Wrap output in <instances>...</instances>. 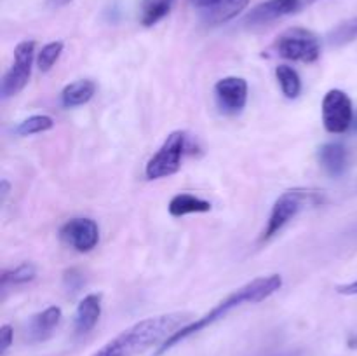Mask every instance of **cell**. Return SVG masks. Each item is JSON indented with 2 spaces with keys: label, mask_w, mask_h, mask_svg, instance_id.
Wrapping results in <instances>:
<instances>
[{
  "label": "cell",
  "mask_w": 357,
  "mask_h": 356,
  "mask_svg": "<svg viewBox=\"0 0 357 356\" xmlns=\"http://www.w3.org/2000/svg\"><path fill=\"white\" fill-rule=\"evenodd\" d=\"M321 114H323L324 129L333 135H342L352 124V117H354L352 100L345 91L330 89L323 98Z\"/></svg>",
  "instance_id": "cell-7"
},
{
  "label": "cell",
  "mask_w": 357,
  "mask_h": 356,
  "mask_svg": "<svg viewBox=\"0 0 357 356\" xmlns=\"http://www.w3.org/2000/svg\"><path fill=\"white\" fill-rule=\"evenodd\" d=\"M101 316V295L100 293H89L84 297L77 306L75 313V332L79 335L89 334L96 327Z\"/></svg>",
  "instance_id": "cell-11"
},
{
  "label": "cell",
  "mask_w": 357,
  "mask_h": 356,
  "mask_svg": "<svg viewBox=\"0 0 357 356\" xmlns=\"http://www.w3.org/2000/svg\"><path fill=\"white\" fill-rule=\"evenodd\" d=\"M190 318L192 314L188 313H167L145 318L115 335L93 356H138L153 346L162 344L174 332L190 323Z\"/></svg>",
  "instance_id": "cell-2"
},
{
  "label": "cell",
  "mask_w": 357,
  "mask_h": 356,
  "mask_svg": "<svg viewBox=\"0 0 357 356\" xmlns=\"http://www.w3.org/2000/svg\"><path fill=\"white\" fill-rule=\"evenodd\" d=\"M63 52V42H49L44 47L40 49V52L37 54V66L40 72H49V70L54 66V63L58 61L59 56Z\"/></svg>",
  "instance_id": "cell-22"
},
{
  "label": "cell",
  "mask_w": 357,
  "mask_h": 356,
  "mask_svg": "<svg viewBox=\"0 0 357 356\" xmlns=\"http://www.w3.org/2000/svg\"><path fill=\"white\" fill-rule=\"evenodd\" d=\"M220 0H190L192 6L199 7V9H209V7H213L215 3H218Z\"/></svg>",
  "instance_id": "cell-25"
},
{
  "label": "cell",
  "mask_w": 357,
  "mask_h": 356,
  "mask_svg": "<svg viewBox=\"0 0 357 356\" xmlns=\"http://www.w3.org/2000/svg\"><path fill=\"white\" fill-rule=\"evenodd\" d=\"M13 339H14L13 327H10V325H3V327L0 328V353H2V355H6L7 349L10 348Z\"/></svg>",
  "instance_id": "cell-23"
},
{
  "label": "cell",
  "mask_w": 357,
  "mask_h": 356,
  "mask_svg": "<svg viewBox=\"0 0 357 356\" xmlns=\"http://www.w3.org/2000/svg\"><path fill=\"white\" fill-rule=\"evenodd\" d=\"M250 0H220L213 7L206 9V23L209 24H222L227 21L239 16L248 7Z\"/></svg>",
  "instance_id": "cell-16"
},
{
  "label": "cell",
  "mask_w": 357,
  "mask_h": 356,
  "mask_svg": "<svg viewBox=\"0 0 357 356\" xmlns=\"http://www.w3.org/2000/svg\"><path fill=\"white\" fill-rule=\"evenodd\" d=\"M167 209H169L171 216L180 218V216L192 215V213L211 212V202L194 194H188V192H181V194H176L171 199Z\"/></svg>",
  "instance_id": "cell-15"
},
{
  "label": "cell",
  "mask_w": 357,
  "mask_h": 356,
  "mask_svg": "<svg viewBox=\"0 0 357 356\" xmlns=\"http://www.w3.org/2000/svg\"><path fill=\"white\" fill-rule=\"evenodd\" d=\"M275 77H278L279 87L282 94L289 100H295L302 93V80H300L298 72L289 65H279L275 68Z\"/></svg>",
  "instance_id": "cell-18"
},
{
  "label": "cell",
  "mask_w": 357,
  "mask_h": 356,
  "mask_svg": "<svg viewBox=\"0 0 357 356\" xmlns=\"http://www.w3.org/2000/svg\"><path fill=\"white\" fill-rule=\"evenodd\" d=\"M324 202V194L319 191H302V188H295V191H286L275 199L274 206L268 215L267 225H265L264 234H261V241H268L281 232L305 206H316Z\"/></svg>",
  "instance_id": "cell-3"
},
{
  "label": "cell",
  "mask_w": 357,
  "mask_h": 356,
  "mask_svg": "<svg viewBox=\"0 0 357 356\" xmlns=\"http://www.w3.org/2000/svg\"><path fill=\"white\" fill-rule=\"evenodd\" d=\"M303 7H305V0H265L248 14L246 24L260 27V24L272 23L282 16L298 13Z\"/></svg>",
  "instance_id": "cell-10"
},
{
  "label": "cell",
  "mask_w": 357,
  "mask_h": 356,
  "mask_svg": "<svg viewBox=\"0 0 357 356\" xmlns=\"http://www.w3.org/2000/svg\"><path fill=\"white\" fill-rule=\"evenodd\" d=\"M35 59V42L23 40L14 49V61L7 70L0 86V94L3 100L20 94L24 89L31 75V65Z\"/></svg>",
  "instance_id": "cell-6"
},
{
  "label": "cell",
  "mask_w": 357,
  "mask_h": 356,
  "mask_svg": "<svg viewBox=\"0 0 357 356\" xmlns=\"http://www.w3.org/2000/svg\"><path fill=\"white\" fill-rule=\"evenodd\" d=\"M337 293H340V295H357V279L352 283H347V285H338Z\"/></svg>",
  "instance_id": "cell-24"
},
{
  "label": "cell",
  "mask_w": 357,
  "mask_h": 356,
  "mask_svg": "<svg viewBox=\"0 0 357 356\" xmlns=\"http://www.w3.org/2000/svg\"><path fill=\"white\" fill-rule=\"evenodd\" d=\"M274 51L281 58L291 61L316 63L321 58V42L317 35H314L305 28H289L278 37L274 44Z\"/></svg>",
  "instance_id": "cell-5"
},
{
  "label": "cell",
  "mask_w": 357,
  "mask_h": 356,
  "mask_svg": "<svg viewBox=\"0 0 357 356\" xmlns=\"http://www.w3.org/2000/svg\"><path fill=\"white\" fill-rule=\"evenodd\" d=\"M216 103L225 114H239L248 103V82L243 77H223L215 86Z\"/></svg>",
  "instance_id": "cell-9"
},
{
  "label": "cell",
  "mask_w": 357,
  "mask_h": 356,
  "mask_svg": "<svg viewBox=\"0 0 357 356\" xmlns=\"http://www.w3.org/2000/svg\"><path fill=\"white\" fill-rule=\"evenodd\" d=\"M96 93V84L89 79H80L75 82H70L61 91L63 107L73 108L86 105Z\"/></svg>",
  "instance_id": "cell-14"
},
{
  "label": "cell",
  "mask_w": 357,
  "mask_h": 356,
  "mask_svg": "<svg viewBox=\"0 0 357 356\" xmlns=\"http://www.w3.org/2000/svg\"><path fill=\"white\" fill-rule=\"evenodd\" d=\"M9 191H10L9 181H7V180L0 181V198H2V202L6 201V198H7V194H9Z\"/></svg>",
  "instance_id": "cell-26"
},
{
  "label": "cell",
  "mask_w": 357,
  "mask_h": 356,
  "mask_svg": "<svg viewBox=\"0 0 357 356\" xmlns=\"http://www.w3.org/2000/svg\"><path fill=\"white\" fill-rule=\"evenodd\" d=\"M70 2H72V0H47V3L51 7H63Z\"/></svg>",
  "instance_id": "cell-27"
},
{
  "label": "cell",
  "mask_w": 357,
  "mask_h": 356,
  "mask_svg": "<svg viewBox=\"0 0 357 356\" xmlns=\"http://www.w3.org/2000/svg\"><path fill=\"white\" fill-rule=\"evenodd\" d=\"M328 40L333 45H345L349 42L357 40V17L344 21L337 28H333L328 35Z\"/></svg>",
  "instance_id": "cell-21"
},
{
  "label": "cell",
  "mask_w": 357,
  "mask_h": 356,
  "mask_svg": "<svg viewBox=\"0 0 357 356\" xmlns=\"http://www.w3.org/2000/svg\"><path fill=\"white\" fill-rule=\"evenodd\" d=\"M319 163L330 177H342L347 170V149L340 142L324 143L319 149Z\"/></svg>",
  "instance_id": "cell-13"
},
{
  "label": "cell",
  "mask_w": 357,
  "mask_h": 356,
  "mask_svg": "<svg viewBox=\"0 0 357 356\" xmlns=\"http://www.w3.org/2000/svg\"><path fill=\"white\" fill-rule=\"evenodd\" d=\"M59 237L63 243L68 244L79 253H87L96 248L98 241H100V229L93 218L77 216V218H70L68 222L63 223L59 229Z\"/></svg>",
  "instance_id": "cell-8"
},
{
  "label": "cell",
  "mask_w": 357,
  "mask_h": 356,
  "mask_svg": "<svg viewBox=\"0 0 357 356\" xmlns=\"http://www.w3.org/2000/svg\"><path fill=\"white\" fill-rule=\"evenodd\" d=\"M54 128V121L49 115H31V117L24 119L23 122L16 126V135L20 136H31L38 135V133L49 131Z\"/></svg>",
  "instance_id": "cell-20"
},
{
  "label": "cell",
  "mask_w": 357,
  "mask_h": 356,
  "mask_svg": "<svg viewBox=\"0 0 357 356\" xmlns=\"http://www.w3.org/2000/svg\"><path fill=\"white\" fill-rule=\"evenodd\" d=\"M190 149V140L185 131H173L160 149L150 157L145 168V177L149 180H159V178L173 177L181 168L183 156Z\"/></svg>",
  "instance_id": "cell-4"
},
{
  "label": "cell",
  "mask_w": 357,
  "mask_h": 356,
  "mask_svg": "<svg viewBox=\"0 0 357 356\" xmlns=\"http://www.w3.org/2000/svg\"><path fill=\"white\" fill-rule=\"evenodd\" d=\"M35 276H37V269L30 262H23L17 267L6 271L2 274V288L6 290L7 286H16V285H24V283L33 281Z\"/></svg>",
  "instance_id": "cell-19"
},
{
  "label": "cell",
  "mask_w": 357,
  "mask_h": 356,
  "mask_svg": "<svg viewBox=\"0 0 357 356\" xmlns=\"http://www.w3.org/2000/svg\"><path fill=\"white\" fill-rule=\"evenodd\" d=\"M176 0H142L139 21L143 27H153L167 16Z\"/></svg>",
  "instance_id": "cell-17"
},
{
  "label": "cell",
  "mask_w": 357,
  "mask_h": 356,
  "mask_svg": "<svg viewBox=\"0 0 357 356\" xmlns=\"http://www.w3.org/2000/svg\"><path fill=\"white\" fill-rule=\"evenodd\" d=\"M349 346H351V348H357V337H352L351 341H349Z\"/></svg>",
  "instance_id": "cell-28"
},
{
  "label": "cell",
  "mask_w": 357,
  "mask_h": 356,
  "mask_svg": "<svg viewBox=\"0 0 357 356\" xmlns=\"http://www.w3.org/2000/svg\"><path fill=\"white\" fill-rule=\"evenodd\" d=\"M282 288V278L281 274H268V276H260V278H255L253 281L246 283L241 288L234 290L232 293L225 297L223 300H220L215 307H213L209 313H206L204 316L197 318L195 321L185 325L183 328H180L178 332H174L169 339L162 342V344L157 348L155 356H162L164 353H167L169 349H173L174 346H178L180 342H183L185 339L192 337V335L199 334L204 328L211 327L213 323L220 321L222 318H225L230 311L237 309V307L244 306V304H258L261 300L268 299V297L274 295L275 292Z\"/></svg>",
  "instance_id": "cell-1"
},
{
  "label": "cell",
  "mask_w": 357,
  "mask_h": 356,
  "mask_svg": "<svg viewBox=\"0 0 357 356\" xmlns=\"http://www.w3.org/2000/svg\"><path fill=\"white\" fill-rule=\"evenodd\" d=\"M61 318L63 313L58 306H51L42 311V313L31 316V320L28 321V335H30L31 341L40 342L51 337V334L59 325Z\"/></svg>",
  "instance_id": "cell-12"
}]
</instances>
